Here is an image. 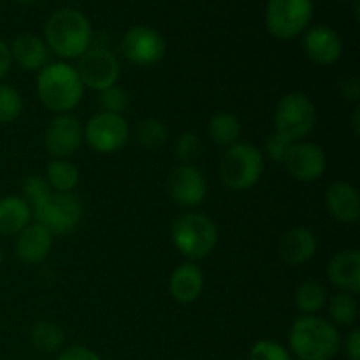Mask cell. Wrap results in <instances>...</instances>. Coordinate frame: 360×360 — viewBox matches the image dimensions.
I'll return each mask as SVG.
<instances>
[{"mask_svg": "<svg viewBox=\"0 0 360 360\" xmlns=\"http://www.w3.org/2000/svg\"><path fill=\"white\" fill-rule=\"evenodd\" d=\"M44 42L60 58H79L91 44L90 20L72 7L55 11L44 25Z\"/></svg>", "mask_w": 360, "mask_h": 360, "instance_id": "cell-1", "label": "cell"}, {"mask_svg": "<svg viewBox=\"0 0 360 360\" xmlns=\"http://www.w3.org/2000/svg\"><path fill=\"white\" fill-rule=\"evenodd\" d=\"M84 86L76 67L53 62L42 67L37 76V95L49 111L62 115L76 108L83 98Z\"/></svg>", "mask_w": 360, "mask_h": 360, "instance_id": "cell-2", "label": "cell"}, {"mask_svg": "<svg viewBox=\"0 0 360 360\" xmlns=\"http://www.w3.org/2000/svg\"><path fill=\"white\" fill-rule=\"evenodd\" d=\"M336 327L315 315H301L290 329V348L299 360H333L340 352Z\"/></svg>", "mask_w": 360, "mask_h": 360, "instance_id": "cell-3", "label": "cell"}, {"mask_svg": "<svg viewBox=\"0 0 360 360\" xmlns=\"http://www.w3.org/2000/svg\"><path fill=\"white\" fill-rule=\"evenodd\" d=\"M171 236L178 252L192 262L206 259L218 243L217 225L202 213H185L176 218Z\"/></svg>", "mask_w": 360, "mask_h": 360, "instance_id": "cell-4", "label": "cell"}, {"mask_svg": "<svg viewBox=\"0 0 360 360\" xmlns=\"http://www.w3.org/2000/svg\"><path fill=\"white\" fill-rule=\"evenodd\" d=\"M264 172V157L253 144L236 143L227 148L218 165V174L231 190H248L259 183Z\"/></svg>", "mask_w": 360, "mask_h": 360, "instance_id": "cell-5", "label": "cell"}, {"mask_svg": "<svg viewBox=\"0 0 360 360\" xmlns=\"http://www.w3.org/2000/svg\"><path fill=\"white\" fill-rule=\"evenodd\" d=\"M274 132L281 134L292 143L304 139L316 123L315 104L308 95L292 91L280 98L274 109Z\"/></svg>", "mask_w": 360, "mask_h": 360, "instance_id": "cell-6", "label": "cell"}, {"mask_svg": "<svg viewBox=\"0 0 360 360\" xmlns=\"http://www.w3.org/2000/svg\"><path fill=\"white\" fill-rule=\"evenodd\" d=\"M313 11V0H267V30L280 41L295 39L308 28Z\"/></svg>", "mask_w": 360, "mask_h": 360, "instance_id": "cell-7", "label": "cell"}, {"mask_svg": "<svg viewBox=\"0 0 360 360\" xmlns=\"http://www.w3.org/2000/svg\"><path fill=\"white\" fill-rule=\"evenodd\" d=\"M120 51L123 58L137 67L157 65L167 51V42L164 35L148 25H136L123 34L120 42Z\"/></svg>", "mask_w": 360, "mask_h": 360, "instance_id": "cell-8", "label": "cell"}, {"mask_svg": "<svg viewBox=\"0 0 360 360\" xmlns=\"http://www.w3.org/2000/svg\"><path fill=\"white\" fill-rule=\"evenodd\" d=\"M130 137V127L122 115L97 112L88 120L83 139L97 153H115L122 150Z\"/></svg>", "mask_w": 360, "mask_h": 360, "instance_id": "cell-9", "label": "cell"}, {"mask_svg": "<svg viewBox=\"0 0 360 360\" xmlns=\"http://www.w3.org/2000/svg\"><path fill=\"white\" fill-rule=\"evenodd\" d=\"M83 217V206L72 193L53 192L44 206L32 214L37 224L48 229L53 236H67L76 231Z\"/></svg>", "mask_w": 360, "mask_h": 360, "instance_id": "cell-10", "label": "cell"}, {"mask_svg": "<svg viewBox=\"0 0 360 360\" xmlns=\"http://www.w3.org/2000/svg\"><path fill=\"white\" fill-rule=\"evenodd\" d=\"M76 70L83 86L95 91L115 86L118 83L120 72H122L118 58L105 48L88 49L84 55L79 56V65Z\"/></svg>", "mask_w": 360, "mask_h": 360, "instance_id": "cell-11", "label": "cell"}, {"mask_svg": "<svg viewBox=\"0 0 360 360\" xmlns=\"http://www.w3.org/2000/svg\"><path fill=\"white\" fill-rule=\"evenodd\" d=\"M81 144H83V127L74 115L62 112L48 123L44 134V146L51 157H72L79 150Z\"/></svg>", "mask_w": 360, "mask_h": 360, "instance_id": "cell-12", "label": "cell"}, {"mask_svg": "<svg viewBox=\"0 0 360 360\" xmlns=\"http://www.w3.org/2000/svg\"><path fill=\"white\" fill-rule=\"evenodd\" d=\"M167 192L178 206L193 207L206 199L207 185L199 169L181 164L169 174Z\"/></svg>", "mask_w": 360, "mask_h": 360, "instance_id": "cell-13", "label": "cell"}, {"mask_svg": "<svg viewBox=\"0 0 360 360\" xmlns=\"http://www.w3.org/2000/svg\"><path fill=\"white\" fill-rule=\"evenodd\" d=\"M306 56L316 65H333L343 55V39L334 28L327 25H316L306 30L302 39Z\"/></svg>", "mask_w": 360, "mask_h": 360, "instance_id": "cell-14", "label": "cell"}, {"mask_svg": "<svg viewBox=\"0 0 360 360\" xmlns=\"http://www.w3.org/2000/svg\"><path fill=\"white\" fill-rule=\"evenodd\" d=\"M287 171L302 183H311L322 178L327 169V157L319 144L294 143L288 153Z\"/></svg>", "mask_w": 360, "mask_h": 360, "instance_id": "cell-15", "label": "cell"}, {"mask_svg": "<svg viewBox=\"0 0 360 360\" xmlns=\"http://www.w3.org/2000/svg\"><path fill=\"white\" fill-rule=\"evenodd\" d=\"M53 246V234L41 224H30L16 236L14 255L25 266H37L48 259Z\"/></svg>", "mask_w": 360, "mask_h": 360, "instance_id": "cell-16", "label": "cell"}, {"mask_svg": "<svg viewBox=\"0 0 360 360\" xmlns=\"http://www.w3.org/2000/svg\"><path fill=\"white\" fill-rule=\"evenodd\" d=\"M327 211L341 224L354 225L360 217L359 192L347 181H334L326 192Z\"/></svg>", "mask_w": 360, "mask_h": 360, "instance_id": "cell-17", "label": "cell"}, {"mask_svg": "<svg viewBox=\"0 0 360 360\" xmlns=\"http://www.w3.org/2000/svg\"><path fill=\"white\" fill-rule=\"evenodd\" d=\"M281 260L292 267L309 262L316 252V238L308 227H294L281 236L278 243Z\"/></svg>", "mask_w": 360, "mask_h": 360, "instance_id": "cell-18", "label": "cell"}, {"mask_svg": "<svg viewBox=\"0 0 360 360\" xmlns=\"http://www.w3.org/2000/svg\"><path fill=\"white\" fill-rule=\"evenodd\" d=\"M327 278L333 285L348 294L360 292V253L359 250H345L336 253L327 266Z\"/></svg>", "mask_w": 360, "mask_h": 360, "instance_id": "cell-19", "label": "cell"}, {"mask_svg": "<svg viewBox=\"0 0 360 360\" xmlns=\"http://www.w3.org/2000/svg\"><path fill=\"white\" fill-rule=\"evenodd\" d=\"M13 62L25 70H41L48 65L49 48L41 37L34 34H20L13 39L9 46Z\"/></svg>", "mask_w": 360, "mask_h": 360, "instance_id": "cell-20", "label": "cell"}, {"mask_svg": "<svg viewBox=\"0 0 360 360\" xmlns=\"http://www.w3.org/2000/svg\"><path fill=\"white\" fill-rule=\"evenodd\" d=\"M169 290L174 301L181 304L197 301L204 290V273L193 262H185L176 267L171 274Z\"/></svg>", "mask_w": 360, "mask_h": 360, "instance_id": "cell-21", "label": "cell"}, {"mask_svg": "<svg viewBox=\"0 0 360 360\" xmlns=\"http://www.w3.org/2000/svg\"><path fill=\"white\" fill-rule=\"evenodd\" d=\"M32 211L23 197L7 195L0 199V236H18L30 225Z\"/></svg>", "mask_w": 360, "mask_h": 360, "instance_id": "cell-22", "label": "cell"}, {"mask_svg": "<svg viewBox=\"0 0 360 360\" xmlns=\"http://www.w3.org/2000/svg\"><path fill=\"white\" fill-rule=\"evenodd\" d=\"M44 179L55 192L70 193L79 183V171L67 158H55L46 167Z\"/></svg>", "mask_w": 360, "mask_h": 360, "instance_id": "cell-23", "label": "cell"}, {"mask_svg": "<svg viewBox=\"0 0 360 360\" xmlns=\"http://www.w3.org/2000/svg\"><path fill=\"white\" fill-rule=\"evenodd\" d=\"M207 132H210V139L217 146L229 148L238 143L239 136H241V122L232 112L220 111L210 120Z\"/></svg>", "mask_w": 360, "mask_h": 360, "instance_id": "cell-24", "label": "cell"}, {"mask_svg": "<svg viewBox=\"0 0 360 360\" xmlns=\"http://www.w3.org/2000/svg\"><path fill=\"white\" fill-rule=\"evenodd\" d=\"M30 340L34 348H37L42 354H55V352L62 350L63 343H65V333L58 323L41 320L32 327Z\"/></svg>", "mask_w": 360, "mask_h": 360, "instance_id": "cell-25", "label": "cell"}, {"mask_svg": "<svg viewBox=\"0 0 360 360\" xmlns=\"http://www.w3.org/2000/svg\"><path fill=\"white\" fill-rule=\"evenodd\" d=\"M294 299L301 315H315V313H319L326 306L327 290L319 281L308 280L299 285Z\"/></svg>", "mask_w": 360, "mask_h": 360, "instance_id": "cell-26", "label": "cell"}, {"mask_svg": "<svg viewBox=\"0 0 360 360\" xmlns=\"http://www.w3.org/2000/svg\"><path fill=\"white\" fill-rule=\"evenodd\" d=\"M329 315L334 323L341 327H352L357 322L359 302L354 294L348 292H338L329 301Z\"/></svg>", "mask_w": 360, "mask_h": 360, "instance_id": "cell-27", "label": "cell"}, {"mask_svg": "<svg viewBox=\"0 0 360 360\" xmlns=\"http://www.w3.org/2000/svg\"><path fill=\"white\" fill-rule=\"evenodd\" d=\"M136 137L141 146L155 150V148L164 146L169 137V132L164 122H160L158 118H146L137 125Z\"/></svg>", "mask_w": 360, "mask_h": 360, "instance_id": "cell-28", "label": "cell"}, {"mask_svg": "<svg viewBox=\"0 0 360 360\" xmlns=\"http://www.w3.org/2000/svg\"><path fill=\"white\" fill-rule=\"evenodd\" d=\"M21 190H23V200L30 206L32 214L41 210L53 193L51 186L48 185V181L42 176H28V178H25L23 183H21Z\"/></svg>", "mask_w": 360, "mask_h": 360, "instance_id": "cell-29", "label": "cell"}, {"mask_svg": "<svg viewBox=\"0 0 360 360\" xmlns=\"http://www.w3.org/2000/svg\"><path fill=\"white\" fill-rule=\"evenodd\" d=\"M23 111V98L16 88L0 84V123H11L20 118Z\"/></svg>", "mask_w": 360, "mask_h": 360, "instance_id": "cell-30", "label": "cell"}, {"mask_svg": "<svg viewBox=\"0 0 360 360\" xmlns=\"http://www.w3.org/2000/svg\"><path fill=\"white\" fill-rule=\"evenodd\" d=\"M98 108L102 112H111V115H122L129 108V95L123 88L109 86L105 90L98 91Z\"/></svg>", "mask_w": 360, "mask_h": 360, "instance_id": "cell-31", "label": "cell"}, {"mask_svg": "<svg viewBox=\"0 0 360 360\" xmlns=\"http://www.w3.org/2000/svg\"><path fill=\"white\" fill-rule=\"evenodd\" d=\"M200 151H202V144L195 134L185 132L176 141L174 153L183 165H192V162H195L200 157Z\"/></svg>", "mask_w": 360, "mask_h": 360, "instance_id": "cell-32", "label": "cell"}, {"mask_svg": "<svg viewBox=\"0 0 360 360\" xmlns=\"http://www.w3.org/2000/svg\"><path fill=\"white\" fill-rule=\"evenodd\" d=\"M248 360H292V357L287 348L281 347L280 343L262 340L253 345Z\"/></svg>", "mask_w": 360, "mask_h": 360, "instance_id": "cell-33", "label": "cell"}, {"mask_svg": "<svg viewBox=\"0 0 360 360\" xmlns=\"http://www.w3.org/2000/svg\"><path fill=\"white\" fill-rule=\"evenodd\" d=\"M292 146H294V143L278 132L269 134L266 139V151L269 155V158L274 162H281V164L287 162Z\"/></svg>", "mask_w": 360, "mask_h": 360, "instance_id": "cell-34", "label": "cell"}, {"mask_svg": "<svg viewBox=\"0 0 360 360\" xmlns=\"http://www.w3.org/2000/svg\"><path fill=\"white\" fill-rule=\"evenodd\" d=\"M56 360H102L95 354L94 350L86 347H81V345H72V347H67L65 350L60 352L58 359Z\"/></svg>", "mask_w": 360, "mask_h": 360, "instance_id": "cell-35", "label": "cell"}, {"mask_svg": "<svg viewBox=\"0 0 360 360\" xmlns=\"http://www.w3.org/2000/svg\"><path fill=\"white\" fill-rule=\"evenodd\" d=\"M340 91L347 101L352 102H359L360 97V84L357 77H347L340 83Z\"/></svg>", "mask_w": 360, "mask_h": 360, "instance_id": "cell-36", "label": "cell"}, {"mask_svg": "<svg viewBox=\"0 0 360 360\" xmlns=\"http://www.w3.org/2000/svg\"><path fill=\"white\" fill-rule=\"evenodd\" d=\"M347 355L350 360H360V330L354 329L347 338Z\"/></svg>", "mask_w": 360, "mask_h": 360, "instance_id": "cell-37", "label": "cell"}, {"mask_svg": "<svg viewBox=\"0 0 360 360\" xmlns=\"http://www.w3.org/2000/svg\"><path fill=\"white\" fill-rule=\"evenodd\" d=\"M13 65V56H11V49L6 42L0 39V79L7 76Z\"/></svg>", "mask_w": 360, "mask_h": 360, "instance_id": "cell-38", "label": "cell"}, {"mask_svg": "<svg viewBox=\"0 0 360 360\" xmlns=\"http://www.w3.org/2000/svg\"><path fill=\"white\" fill-rule=\"evenodd\" d=\"M352 132L355 137L360 136V108L354 109V115H352Z\"/></svg>", "mask_w": 360, "mask_h": 360, "instance_id": "cell-39", "label": "cell"}, {"mask_svg": "<svg viewBox=\"0 0 360 360\" xmlns=\"http://www.w3.org/2000/svg\"><path fill=\"white\" fill-rule=\"evenodd\" d=\"M16 2H20V4H34V2H39V0H16Z\"/></svg>", "mask_w": 360, "mask_h": 360, "instance_id": "cell-40", "label": "cell"}, {"mask_svg": "<svg viewBox=\"0 0 360 360\" xmlns=\"http://www.w3.org/2000/svg\"><path fill=\"white\" fill-rule=\"evenodd\" d=\"M2 260H4V253H2V248H0V266H2Z\"/></svg>", "mask_w": 360, "mask_h": 360, "instance_id": "cell-41", "label": "cell"}]
</instances>
